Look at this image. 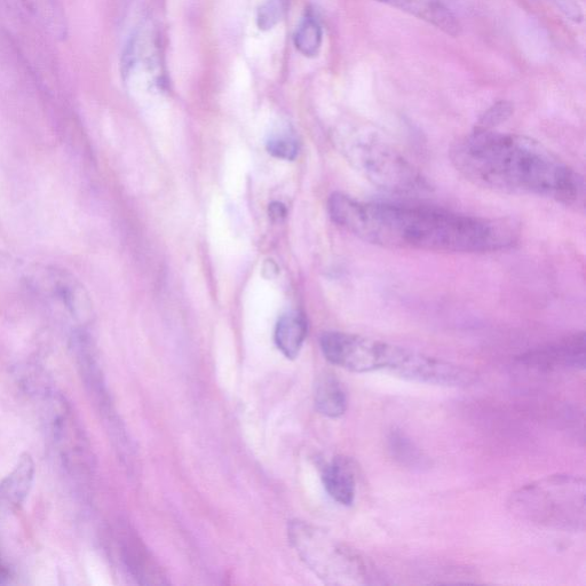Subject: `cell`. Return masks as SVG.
Returning a JSON list of instances; mask_svg holds the SVG:
<instances>
[{
  "label": "cell",
  "mask_w": 586,
  "mask_h": 586,
  "mask_svg": "<svg viewBox=\"0 0 586 586\" xmlns=\"http://www.w3.org/2000/svg\"><path fill=\"white\" fill-rule=\"evenodd\" d=\"M328 211L337 225L378 247L480 253L511 248L519 237L511 221L461 215L417 205L363 202L336 193Z\"/></svg>",
  "instance_id": "1"
},
{
  "label": "cell",
  "mask_w": 586,
  "mask_h": 586,
  "mask_svg": "<svg viewBox=\"0 0 586 586\" xmlns=\"http://www.w3.org/2000/svg\"><path fill=\"white\" fill-rule=\"evenodd\" d=\"M450 158L456 170L479 187L583 204L581 174L532 138L477 128L456 142Z\"/></svg>",
  "instance_id": "2"
},
{
  "label": "cell",
  "mask_w": 586,
  "mask_h": 586,
  "mask_svg": "<svg viewBox=\"0 0 586 586\" xmlns=\"http://www.w3.org/2000/svg\"><path fill=\"white\" fill-rule=\"evenodd\" d=\"M517 517L543 527L582 532L585 529V481L572 475H551L529 483L511 496Z\"/></svg>",
  "instance_id": "3"
},
{
  "label": "cell",
  "mask_w": 586,
  "mask_h": 586,
  "mask_svg": "<svg viewBox=\"0 0 586 586\" xmlns=\"http://www.w3.org/2000/svg\"><path fill=\"white\" fill-rule=\"evenodd\" d=\"M288 535L305 565L329 585L374 584L377 575L359 552L306 521H291Z\"/></svg>",
  "instance_id": "4"
},
{
  "label": "cell",
  "mask_w": 586,
  "mask_h": 586,
  "mask_svg": "<svg viewBox=\"0 0 586 586\" xmlns=\"http://www.w3.org/2000/svg\"><path fill=\"white\" fill-rule=\"evenodd\" d=\"M343 148L355 169L371 181V184L386 192L421 195L431 190L429 181L421 171L397 149L372 134L355 137L346 142Z\"/></svg>",
  "instance_id": "5"
},
{
  "label": "cell",
  "mask_w": 586,
  "mask_h": 586,
  "mask_svg": "<svg viewBox=\"0 0 586 586\" xmlns=\"http://www.w3.org/2000/svg\"><path fill=\"white\" fill-rule=\"evenodd\" d=\"M320 345L330 363L358 374L391 371L400 351L398 345L339 331L324 332Z\"/></svg>",
  "instance_id": "6"
},
{
  "label": "cell",
  "mask_w": 586,
  "mask_h": 586,
  "mask_svg": "<svg viewBox=\"0 0 586 586\" xmlns=\"http://www.w3.org/2000/svg\"><path fill=\"white\" fill-rule=\"evenodd\" d=\"M586 343L584 332L562 337L556 342L534 348L521 354L518 361L538 371L559 369L584 370Z\"/></svg>",
  "instance_id": "7"
},
{
  "label": "cell",
  "mask_w": 586,
  "mask_h": 586,
  "mask_svg": "<svg viewBox=\"0 0 586 586\" xmlns=\"http://www.w3.org/2000/svg\"><path fill=\"white\" fill-rule=\"evenodd\" d=\"M46 289L55 303L76 318H84L92 313V302L83 284L74 275L63 269L52 268L46 272Z\"/></svg>",
  "instance_id": "8"
},
{
  "label": "cell",
  "mask_w": 586,
  "mask_h": 586,
  "mask_svg": "<svg viewBox=\"0 0 586 586\" xmlns=\"http://www.w3.org/2000/svg\"><path fill=\"white\" fill-rule=\"evenodd\" d=\"M400 11L414 15L450 36H457L461 26L453 12L441 0H378Z\"/></svg>",
  "instance_id": "9"
},
{
  "label": "cell",
  "mask_w": 586,
  "mask_h": 586,
  "mask_svg": "<svg viewBox=\"0 0 586 586\" xmlns=\"http://www.w3.org/2000/svg\"><path fill=\"white\" fill-rule=\"evenodd\" d=\"M322 479L327 493L339 504L351 506L355 501L356 479L351 459L336 457L324 467Z\"/></svg>",
  "instance_id": "10"
},
{
  "label": "cell",
  "mask_w": 586,
  "mask_h": 586,
  "mask_svg": "<svg viewBox=\"0 0 586 586\" xmlns=\"http://www.w3.org/2000/svg\"><path fill=\"white\" fill-rule=\"evenodd\" d=\"M125 560L134 577L144 585H168L164 569L136 537H130L125 548Z\"/></svg>",
  "instance_id": "11"
},
{
  "label": "cell",
  "mask_w": 586,
  "mask_h": 586,
  "mask_svg": "<svg viewBox=\"0 0 586 586\" xmlns=\"http://www.w3.org/2000/svg\"><path fill=\"white\" fill-rule=\"evenodd\" d=\"M307 321L303 314H284L275 328V344L285 358L296 359L307 337Z\"/></svg>",
  "instance_id": "12"
},
{
  "label": "cell",
  "mask_w": 586,
  "mask_h": 586,
  "mask_svg": "<svg viewBox=\"0 0 586 586\" xmlns=\"http://www.w3.org/2000/svg\"><path fill=\"white\" fill-rule=\"evenodd\" d=\"M314 401L316 409L329 418L342 417L347 410V395L340 380L326 372L315 384Z\"/></svg>",
  "instance_id": "13"
},
{
  "label": "cell",
  "mask_w": 586,
  "mask_h": 586,
  "mask_svg": "<svg viewBox=\"0 0 586 586\" xmlns=\"http://www.w3.org/2000/svg\"><path fill=\"white\" fill-rule=\"evenodd\" d=\"M33 478V459L25 455L20 459L17 469L0 486V496L11 505H20L29 492Z\"/></svg>",
  "instance_id": "14"
},
{
  "label": "cell",
  "mask_w": 586,
  "mask_h": 586,
  "mask_svg": "<svg viewBox=\"0 0 586 586\" xmlns=\"http://www.w3.org/2000/svg\"><path fill=\"white\" fill-rule=\"evenodd\" d=\"M387 442L392 457L401 465L411 470H423L429 467V459L423 451L400 430H393L388 434Z\"/></svg>",
  "instance_id": "15"
},
{
  "label": "cell",
  "mask_w": 586,
  "mask_h": 586,
  "mask_svg": "<svg viewBox=\"0 0 586 586\" xmlns=\"http://www.w3.org/2000/svg\"><path fill=\"white\" fill-rule=\"evenodd\" d=\"M29 11L54 35L66 34V20L59 0H23Z\"/></svg>",
  "instance_id": "16"
},
{
  "label": "cell",
  "mask_w": 586,
  "mask_h": 586,
  "mask_svg": "<svg viewBox=\"0 0 586 586\" xmlns=\"http://www.w3.org/2000/svg\"><path fill=\"white\" fill-rule=\"evenodd\" d=\"M322 27L313 14H307L297 27L295 38L296 49L306 58H314L319 54L322 45Z\"/></svg>",
  "instance_id": "17"
},
{
  "label": "cell",
  "mask_w": 586,
  "mask_h": 586,
  "mask_svg": "<svg viewBox=\"0 0 586 586\" xmlns=\"http://www.w3.org/2000/svg\"><path fill=\"white\" fill-rule=\"evenodd\" d=\"M283 6L281 0H267L257 11V26L260 30L273 29L281 21Z\"/></svg>",
  "instance_id": "18"
},
{
  "label": "cell",
  "mask_w": 586,
  "mask_h": 586,
  "mask_svg": "<svg viewBox=\"0 0 586 586\" xmlns=\"http://www.w3.org/2000/svg\"><path fill=\"white\" fill-rule=\"evenodd\" d=\"M513 113V107L509 102L501 101L488 109L485 115L482 116L478 128L492 130L494 126L501 124L508 120Z\"/></svg>",
  "instance_id": "19"
},
{
  "label": "cell",
  "mask_w": 586,
  "mask_h": 586,
  "mask_svg": "<svg viewBox=\"0 0 586 586\" xmlns=\"http://www.w3.org/2000/svg\"><path fill=\"white\" fill-rule=\"evenodd\" d=\"M268 152L282 160H295L298 146L295 139L289 136L275 137L268 142Z\"/></svg>",
  "instance_id": "20"
},
{
  "label": "cell",
  "mask_w": 586,
  "mask_h": 586,
  "mask_svg": "<svg viewBox=\"0 0 586 586\" xmlns=\"http://www.w3.org/2000/svg\"><path fill=\"white\" fill-rule=\"evenodd\" d=\"M271 216L274 219L280 220L281 218H284L285 216V209L283 207L282 204L280 203H275L272 204L271 207Z\"/></svg>",
  "instance_id": "21"
}]
</instances>
